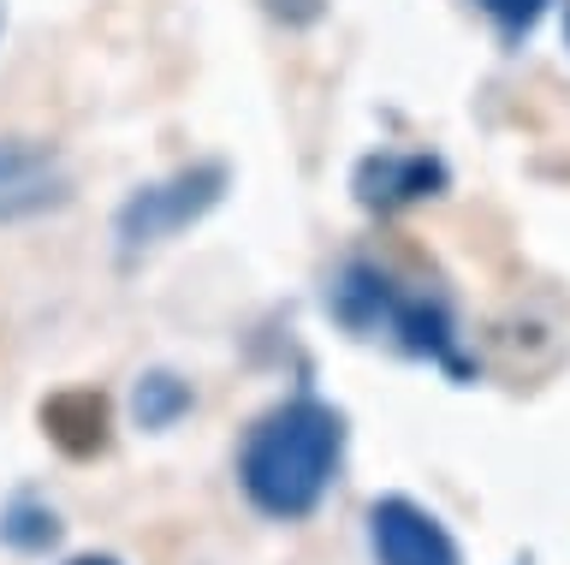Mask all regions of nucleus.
<instances>
[{
  "label": "nucleus",
  "mask_w": 570,
  "mask_h": 565,
  "mask_svg": "<svg viewBox=\"0 0 570 565\" xmlns=\"http://www.w3.org/2000/svg\"><path fill=\"white\" fill-rule=\"evenodd\" d=\"M42 429L60 452L71 458H96L107 447V399L89 393V387H78V393H60L42 405Z\"/></svg>",
  "instance_id": "6"
},
{
  "label": "nucleus",
  "mask_w": 570,
  "mask_h": 565,
  "mask_svg": "<svg viewBox=\"0 0 570 565\" xmlns=\"http://www.w3.org/2000/svg\"><path fill=\"white\" fill-rule=\"evenodd\" d=\"M440 185V167L428 162V155H374V162L356 173V191H363V203H416L428 191Z\"/></svg>",
  "instance_id": "7"
},
{
  "label": "nucleus",
  "mask_w": 570,
  "mask_h": 565,
  "mask_svg": "<svg viewBox=\"0 0 570 565\" xmlns=\"http://www.w3.org/2000/svg\"><path fill=\"white\" fill-rule=\"evenodd\" d=\"M541 7H547V0H481V12H493V19L511 25V30L534 25V19H541Z\"/></svg>",
  "instance_id": "10"
},
{
  "label": "nucleus",
  "mask_w": 570,
  "mask_h": 565,
  "mask_svg": "<svg viewBox=\"0 0 570 565\" xmlns=\"http://www.w3.org/2000/svg\"><path fill=\"white\" fill-rule=\"evenodd\" d=\"M131 411H137V429H173V422L190 411V387L178 376H167V369H155V376L137 381Z\"/></svg>",
  "instance_id": "9"
},
{
  "label": "nucleus",
  "mask_w": 570,
  "mask_h": 565,
  "mask_svg": "<svg viewBox=\"0 0 570 565\" xmlns=\"http://www.w3.org/2000/svg\"><path fill=\"white\" fill-rule=\"evenodd\" d=\"M0 542H7L12 554H48V547L60 542V518H53V506L18 494V500L0 506Z\"/></svg>",
  "instance_id": "8"
},
{
  "label": "nucleus",
  "mask_w": 570,
  "mask_h": 565,
  "mask_svg": "<svg viewBox=\"0 0 570 565\" xmlns=\"http://www.w3.org/2000/svg\"><path fill=\"white\" fill-rule=\"evenodd\" d=\"M333 304L356 333L386 328L392 340H399L404 351H416V358H452V322H445V310L428 292H399L386 274L351 269L345 280H338Z\"/></svg>",
  "instance_id": "2"
},
{
  "label": "nucleus",
  "mask_w": 570,
  "mask_h": 565,
  "mask_svg": "<svg viewBox=\"0 0 570 565\" xmlns=\"http://www.w3.org/2000/svg\"><path fill=\"white\" fill-rule=\"evenodd\" d=\"M220 185H226L220 167H185L160 185H142L137 197H125L119 221H114L119 244L125 251H149V244L173 238L178 226H190L196 215H208V208L220 203Z\"/></svg>",
  "instance_id": "3"
},
{
  "label": "nucleus",
  "mask_w": 570,
  "mask_h": 565,
  "mask_svg": "<svg viewBox=\"0 0 570 565\" xmlns=\"http://www.w3.org/2000/svg\"><path fill=\"white\" fill-rule=\"evenodd\" d=\"M338 452H345V422H338V411H327L315 399H292V405H274L244 435L238 483H244L256 512L297 524L327 500V488L338 476Z\"/></svg>",
  "instance_id": "1"
},
{
  "label": "nucleus",
  "mask_w": 570,
  "mask_h": 565,
  "mask_svg": "<svg viewBox=\"0 0 570 565\" xmlns=\"http://www.w3.org/2000/svg\"><path fill=\"white\" fill-rule=\"evenodd\" d=\"M66 191L71 179L53 149L24 144V137H0V226L48 215V208L66 203Z\"/></svg>",
  "instance_id": "5"
},
{
  "label": "nucleus",
  "mask_w": 570,
  "mask_h": 565,
  "mask_svg": "<svg viewBox=\"0 0 570 565\" xmlns=\"http://www.w3.org/2000/svg\"><path fill=\"white\" fill-rule=\"evenodd\" d=\"M368 542H374V559H381V565H463L458 559V542L445 536V524L428 506L404 500V494L374 500Z\"/></svg>",
  "instance_id": "4"
},
{
  "label": "nucleus",
  "mask_w": 570,
  "mask_h": 565,
  "mask_svg": "<svg viewBox=\"0 0 570 565\" xmlns=\"http://www.w3.org/2000/svg\"><path fill=\"white\" fill-rule=\"evenodd\" d=\"M66 565H125V559H114V554H78V559H66Z\"/></svg>",
  "instance_id": "11"
}]
</instances>
